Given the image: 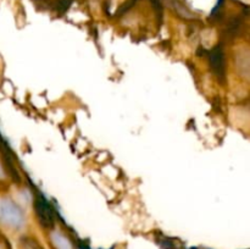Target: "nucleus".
<instances>
[{
	"mask_svg": "<svg viewBox=\"0 0 250 249\" xmlns=\"http://www.w3.org/2000/svg\"><path fill=\"white\" fill-rule=\"evenodd\" d=\"M50 239L55 249H73L72 244L68 241L67 237L63 236L60 231H54L50 234Z\"/></svg>",
	"mask_w": 250,
	"mask_h": 249,
	"instance_id": "39448f33",
	"label": "nucleus"
},
{
	"mask_svg": "<svg viewBox=\"0 0 250 249\" xmlns=\"http://www.w3.org/2000/svg\"><path fill=\"white\" fill-rule=\"evenodd\" d=\"M0 153L4 156L5 165H7V171H9V173L12 176L14 180L19 181V172H17L16 165H15L14 163V153H12V150L10 149V146L7 145V143L5 142L4 137H2L1 134H0Z\"/></svg>",
	"mask_w": 250,
	"mask_h": 249,
	"instance_id": "20e7f679",
	"label": "nucleus"
},
{
	"mask_svg": "<svg viewBox=\"0 0 250 249\" xmlns=\"http://www.w3.org/2000/svg\"><path fill=\"white\" fill-rule=\"evenodd\" d=\"M34 211L42 226L46 228H51L55 225V212L50 203L46 200L42 193H37L36 199H34Z\"/></svg>",
	"mask_w": 250,
	"mask_h": 249,
	"instance_id": "f03ea898",
	"label": "nucleus"
},
{
	"mask_svg": "<svg viewBox=\"0 0 250 249\" xmlns=\"http://www.w3.org/2000/svg\"><path fill=\"white\" fill-rule=\"evenodd\" d=\"M4 177V168H2L1 163H0V178Z\"/></svg>",
	"mask_w": 250,
	"mask_h": 249,
	"instance_id": "423d86ee",
	"label": "nucleus"
},
{
	"mask_svg": "<svg viewBox=\"0 0 250 249\" xmlns=\"http://www.w3.org/2000/svg\"><path fill=\"white\" fill-rule=\"evenodd\" d=\"M210 65L215 75L220 78L225 77V71H226V63H225V53L222 46L217 45L210 53Z\"/></svg>",
	"mask_w": 250,
	"mask_h": 249,
	"instance_id": "7ed1b4c3",
	"label": "nucleus"
},
{
	"mask_svg": "<svg viewBox=\"0 0 250 249\" xmlns=\"http://www.w3.org/2000/svg\"><path fill=\"white\" fill-rule=\"evenodd\" d=\"M0 222L12 229H21L24 226V214L21 208L9 198L0 199Z\"/></svg>",
	"mask_w": 250,
	"mask_h": 249,
	"instance_id": "f257e3e1",
	"label": "nucleus"
}]
</instances>
